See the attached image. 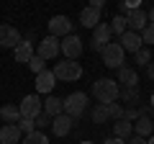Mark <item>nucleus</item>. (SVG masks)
<instances>
[{
    "mask_svg": "<svg viewBox=\"0 0 154 144\" xmlns=\"http://www.w3.org/2000/svg\"><path fill=\"white\" fill-rule=\"evenodd\" d=\"M118 83L116 80H110V77H100V80H95V85H93V95H95V100H98L100 105H108V103H116L118 100Z\"/></svg>",
    "mask_w": 154,
    "mask_h": 144,
    "instance_id": "obj_1",
    "label": "nucleus"
},
{
    "mask_svg": "<svg viewBox=\"0 0 154 144\" xmlns=\"http://www.w3.org/2000/svg\"><path fill=\"white\" fill-rule=\"evenodd\" d=\"M51 72H54L57 83H75V80L82 77V67H80V62H72V59L57 62V67Z\"/></svg>",
    "mask_w": 154,
    "mask_h": 144,
    "instance_id": "obj_2",
    "label": "nucleus"
},
{
    "mask_svg": "<svg viewBox=\"0 0 154 144\" xmlns=\"http://www.w3.org/2000/svg\"><path fill=\"white\" fill-rule=\"evenodd\" d=\"M88 111V95L85 93H72L64 98V113L75 121V118H80L82 113Z\"/></svg>",
    "mask_w": 154,
    "mask_h": 144,
    "instance_id": "obj_3",
    "label": "nucleus"
},
{
    "mask_svg": "<svg viewBox=\"0 0 154 144\" xmlns=\"http://www.w3.org/2000/svg\"><path fill=\"white\" fill-rule=\"evenodd\" d=\"M100 54H103V64L110 67V70H121L123 62H126V52L116 44V41H110L108 46H103V52H100Z\"/></svg>",
    "mask_w": 154,
    "mask_h": 144,
    "instance_id": "obj_4",
    "label": "nucleus"
},
{
    "mask_svg": "<svg viewBox=\"0 0 154 144\" xmlns=\"http://www.w3.org/2000/svg\"><path fill=\"white\" fill-rule=\"evenodd\" d=\"M59 54H64V59H72V62H75L77 57L82 54V39L75 36V33L64 36V39L59 41Z\"/></svg>",
    "mask_w": 154,
    "mask_h": 144,
    "instance_id": "obj_5",
    "label": "nucleus"
},
{
    "mask_svg": "<svg viewBox=\"0 0 154 144\" xmlns=\"http://www.w3.org/2000/svg\"><path fill=\"white\" fill-rule=\"evenodd\" d=\"M110 26L108 23H98V26L93 28V41H90V49L93 52H103V46L110 44Z\"/></svg>",
    "mask_w": 154,
    "mask_h": 144,
    "instance_id": "obj_6",
    "label": "nucleus"
},
{
    "mask_svg": "<svg viewBox=\"0 0 154 144\" xmlns=\"http://www.w3.org/2000/svg\"><path fill=\"white\" fill-rule=\"evenodd\" d=\"M18 111H21V118H36L41 113V98L38 95H26V98L18 103Z\"/></svg>",
    "mask_w": 154,
    "mask_h": 144,
    "instance_id": "obj_7",
    "label": "nucleus"
},
{
    "mask_svg": "<svg viewBox=\"0 0 154 144\" xmlns=\"http://www.w3.org/2000/svg\"><path fill=\"white\" fill-rule=\"evenodd\" d=\"M69 33H72V21L67 16H54L49 21V36L64 39V36H69Z\"/></svg>",
    "mask_w": 154,
    "mask_h": 144,
    "instance_id": "obj_8",
    "label": "nucleus"
},
{
    "mask_svg": "<svg viewBox=\"0 0 154 144\" xmlns=\"http://www.w3.org/2000/svg\"><path fill=\"white\" fill-rule=\"evenodd\" d=\"M59 54V39H54V36H46V39L38 41L36 46V57H41V59H54V57Z\"/></svg>",
    "mask_w": 154,
    "mask_h": 144,
    "instance_id": "obj_9",
    "label": "nucleus"
},
{
    "mask_svg": "<svg viewBox=\"0 0 154 144\" xmlns=\"http://www.w3.org/2000/svg\"><path fill=\"white\" fill-rule=\"evenodd\" d=\"M146 11H141V8H136V11H131L126 16V31H134V33H139V31H144L146 28Z\"/></svg>",
    "mask_w": 154,
    "mask_h": 144,
    "instance_id": "obj_10",
    "label": "nucleus"
},
{
    "mask_svg": "<svg viewBox=\"0 0 154 144\" xmlns=\"http://www.w3.org/2000/svg\"><path fill=\"white\" fill-rule=\"evenodd\" d=\"M118 46H121L123 52H131V54H136L139 49H141V36L139 33H134V31H123L121 36H118Z\"/></svg>",
    "mask_w": 154,
    "mask_h": 144,
    "instance_id": "obj_11",
    "label": "nucleus"
},
{
    "mask_svg": "<svg viewBox=\"0 0 154 144\" xmlns=\"http://www.w3.org/2000/svg\"><path fill=\"white\" fill-rule=\"evenodd\" d=\"M41 113H46L49 118H57L59 113H64V100L57 95H46V100H41Z\"/></svg>",
    "mask_w": 154,
    "mask_h": 144,
    "instance_id": "obj_12",
    "label": "nucleus"
},
{
    "mask_svg": "<svg viewBox=\"0 0 154 144\" xmlns=\"http://www.w3.org/2000/svg\"><path fill=\"white\" fill-rule=\"evenodd\" d=\"M54 85H57V77H54V72H51V70H44V72H38V75H36V93L46 95V93L54 90Z\"/></svg>",
    "mask_w": 154,
    "mask_h": 144,
    "instance_id": "obj_13",
    "label": "nucleus"
},
{
    "mask_svg": "<svg viewBox=\"0 0 154 144\" xmlns=\"http://www.w3.org/2000/svg\"><path fill=\"white\" fill-rule=\"evenodd\" d=\"M18 44H21V33H18L13 26H0V46L16 49Z\"/></svg>",
    "mask_w": 154,
    "mask_h": 144,
    "instance_id": "obj_14",
    "label": "nucleus"
},
{
    "mask_svg": "<svg viewBox=\"0 0 154 144\" xmlns=\"http://www.w3.org/2000/svg\"><path fill=\"white\" fill-rule=\"evenodd\" d=\"M72 118L67 116V113H59L57 118H51V131H54V136H67V134L72 131Z\"/></svg>",
    "mask_w": 154,
    "mask_h": 144,
    "instance_id": "obj_15",
    "label": "nucleus"
},
{
    "mask_svg": "<svg viewBox=\"0 0 154 144\" xmlns=\"http://www.w3.org/2000/svg\"><path fill=\"white\" fill-rule=\"evenodd\" d=\"M21 136L23 134L18 131L16 124H3V129H0V144H18Z\"/></svg>",
    "mask_w": 154,
    "mask_h": 144,
    "instance_id": "obj_16",
    "label": "nucleus"
},
{
    "mask_svg": "<svg viewBox=\"0 0 154 144\" xmlns=\"http://www.w3.org/2000/svg\"><path fill=\"white\" fill-rule=\"evenodd\" d=\"M116 83H123V88H136L139 85V72L134 70V67L123 64L121 70H118V80H116Z\"/></svg>",
    "mask_w": 154,
    "mask_h": 144,
    "instance_id": "obj_17",
    "label": "nucleus"
},
{
    "mask_svg": "<svg viewBox=\"0 0 154 144\" xmlns=\"http://www.w3.org/2000/svg\"><path fill=\"white\" fill-rule=\"evenodd\" d=\"M118 98H121L123 103H128L126 108H136L139 100H141V93H139V88H121L118 90Z\"/></svg>",
    "mask_w": 154,
    "mask_h": 144,
    "instance_id": "obj_18",
    "label": "nucleus"
},
{
    "mask_svg": "<svg viewBox=\"0 0 154 144\" xmlns=\"http://www.w3.org/2000/svg\"><path fill=\"white\" fill-rule=\"evenodd\" d=\"M100 23V11H95V8H85L82 13H80V26H85V28H95Z\"/></svg>",
    "mask_w": 154,
    "mask_h": 144,
    "instance_id": "obj_19",
    "label": "nucleus"
},
{
    "mask_svg": "<svg viewBox=\"0 0 154 144\" xmlns=\"http://www.w3.org/2000/svg\"><path fill=\"white\" fill-rule=\"evenodd\" d=\"M13 57H16V62H23V64H28V59L33 57V46H31V41L21 39V44L13 49Z\"/></svg>",
    "mask_w": 154,
    "mask_h": 144,
    "instance_id": "obj_20",
    "label": "nucleus"
},
{
    "mask_svg": "<svg viewBox=\"0 0 154 144\" xmlns=\"http://www.w3.org/2000/svg\"><path fill=\"white\" fill-rule=\"evenodd\" d=\"M113 136H116V139H123V142H126L128 136H134V124H131V121H126V118L116 121V124H113Z\"/></svg>",
    "mask_w": 154,
    "mask_h": 144,
    "instance_id": "obj_21",
    "label": "nucleus"
},
{
    "mask_svg": "<svg viewBox=\"0 0 154 144\" xmlns=\"http://www.w3.org/2000/svg\"><path fill=\"white\" fill-rule=\"evenodd\" d=\"M152 131H154V126H152V118H149V116L136 118V124H134V134H136V136L149 139V136H152Z\"/></svg>",
    "mask_w": 154,
    "mask_h": 144,
    "instance_id": "obj_22",
    "label": "nucleus"
},
{
    "mask_svg": "<svg viewBox=\"0 0 154 144\" xmlns=\"http://www.w3.org/2000/svg\"><path fill=\"white\" fill-rule=\"evenodd\" d=\"M0 118H3L5 124H18V121H21L18 105H0Z\"/></svg>",
    "mask_w": 154,
    "mask_h": 144,
    "instance_id": "obj_23",
    "label": "nucleus"
},
{
    "mask_svg": "<svg viewBox=\"0 0 154 144\" xmlns=\"http://www.w3.org/2000/svg\"><path fill=\"white\" fill-rule=\"evenodd\" d=\"M108 26H110V33H113V36H121V33L126 31V16H116Z\"/></svg>",
    "mask_w": 154,
    "mask_h": 144,
    "instance_id": "obj_24",
    "label": "nucleus"
},
{
    "mask_svg": "<svg viewBox=\"0 0 154 144\" xmlns=\"http://www.w3.org/2000/svg\"><path fill=\"white\" fill-rule=\"evenodd\" d=\"M90 118H93V124H105L108 121V111H105V105H95L93 111H90Z\"/></svg>",
    "mask_w": 154,
    "mask_h": 144,
    "instance_id": "obj_25",
    "label": "nucleus"
},
{
    "mask_svg": "<svg viewBox=\"0 0 154 144\" xmlns=\"http://www.w3.org/2000/svg\"><path fill=\"white\" fill-rule=\"evenodd\" d=\"M105 111H108V118L121 121V118H123V111H126V105H121V103H108V105H105Z\"/></svg>",
    "mask_w": 154,
    "mask_h": 144,
    "instance_id": "obj_26",
    "label": "nucleus"
},
{
    "mask_svg": "<svg viewBox=\"0 0 154 144\" xmlns=\"http://www.w3.org/2000/svg\"><path fill=\"white\" fill-rule=\"evenodd\" d=\"M134 57H136V64H141V67H146L149 62H152V52H149V46H141Z\"/></svg>",
    "mask_w": 154,
    "mask_h": 144,
    "instance_id": "obj_27",
    "label": "nucleus"
},
{
    "mask_svg": "<svg viewBox=\"0 0 154 144\" xmlns=\"http://www.w3.org/2000/svg\"><path fill=\"white\" fill-rule=\"evenodd\" d=\"M23 144H49V136H46L44 131H33V134H28L26 136V142Z\"/></svg>",
    "mask_w": 154,
    "mask_h": 144,
    "instance_id": "obj_28",
    "label": "nucleus"
},
{
    "mask_svg": "<svg viewBox=\"0 0 154 144\" xmlns=\"http://www.w3.org/2000/svg\"><path fill=\"white\" fill-rule=\"evenodd\" d=\"M141 44H149V46H154V23H146V28H144L141 33Z\"/></svg>",
    "mask_w": 154,
    "mask_h": 144,
    "instance_id": "obj_29",
    "label": "nucleus"
},
{
    "mask_svg": "<svg viewBox=\"0 0 154 144\" xmlns=\"http://www.w3.org/2000/svg\"><path fill=\"white\" fill-rule=\"evenodd\" d=\"M28 67H31V70L38 75V72H44V70H46V62L41 59V57H36V54H33L31 59H28Z\"/></svg>",
    "mask_w": 154,
    "mask_h": 144,
    "instance_id": "obj_30",
    "label": "nucleus"
},
{
    "mask_svg": "<svg viewBox=\"0 0 154 144\" xmlns=\"http://www.w3.org/2000/svg\"><path fill=\"white\" fill-rule=\"evenodd\" d=\"M16 126H18V131H21V134H26V136L36 131V129H33V121H31V118H21V121H18Z\"/></svg>",
    "mask_w": 154,
    "mask_h": 144,
    "instance_id": "obj_31",
    "label": "nucleus"
},
{
    "mask_svg": "<svg viewBox=\"0 0 154 144\" xmlns=\"http://www.w3.org/2000/svg\"><path fill=\"white\" fill-rule=\"evenodd\" d=\"M44 126H51V118L46 116V113H38V116L33 118V129H36V131H41Z\"/></svg>",
    "mask_w": 154,
    "mask_h": 144,
    "instance_id": "obj_32",
    "label": "nucleus"
},
{
    "mask_svg": "<svg viewBox=\"0 0 154 144\" xmlns=\"http://www.w3.org/2000/svg\"><path fill=\"white\" fill-rule=\"evenodd\" d=\"M123 118H126V121H136V118H141V116H139V105H136V108H126V111H123Z\"/></svg>",
    "mask_w": 154,
    "mask_h": 144,
    "instance_id": "obj_33",
    "label": "nucleus"
},
{
    "mask_svg": "<svg viewBox=\"0 0 154 144\" xmlns=\"http://www.w3.org/2000/svg\"><path fill=\"white\" fill-rule=\"evenodd\" d=\"M139 116H149V118H152V116H154L152 103H141V105H139Z\"/></svg>",
    "mask_w": 154,
    "mask_h": 144,
    "instance_id": "obj_34",
    "label": "nucleus"
},
{
    "mask_svg": "<svg viewBox=\"0 0 154 144\" xmlns=\"http://www.w3.org/2000/svg\"><path fill=\"white\" fill-rule=\"evenodd\" d=\"M126 144H146V139H141V136H136V134H134V136L126 139Z\"/></svg>",
    "mask_w": 154,
    "mask_h": 144,
    "instance_id": "obj_35",
    "label": "nucleus"
},
{
    "mask_svg": "<svg viewBox=\"0 0 154 144\" xmlns=\"http://www.w3.org/2000/svg\"><path fill=\"white\" fill-rule=\"evenodd\" d=\"M146 75H149V80L154 83V62H149V64H146Z\"/></svg>",
    "mask_w": 154,
    "mask_h": 144,
    "instance_id": "obj_36",
    "label": "nucleus"
},
{
    "mask_svg": "<svg viewBox=\"0 0 154 144\" xmlns=\"http://www.w3.org/2000/svg\"><path fill=\"white\" fill-rule=\"evenodd\" d=\"M103 144H126V142H123V139H116V136H110V139H105Z\"/></svg>",
    "mask_w": 154,
    "mask_h": 144,
    "instance_id": "obj_37",
    "label": "nucleus"
},
{
    "mask_svg": "<svg viewBox=\"0 0 154 144\" xmlns=\"http://www.w3.org/2000/svg\"><path fill=\"white\" fill-rule=\"evenodd\" d=\"M146 21H149V23H154V8H152L149 13H146Z\"/></svg>",
    "mask_w": 154,
    "mask_h": 144,
    "instance_id": "obj_38",
    "label": "nucleus"
},
{
    "mask_svg": "<svg viewBox=\"0 0 154 144\" xmlns=\"http://www.w3.org/2000/svg\"><path fill=\"white\" fill-rule=\"evenodd\" d=\"M146 144H154V134H152V136H149V139H146Z\"/></svg>",
    "mask_w": 154,
    "mask_h": 144,
    "instance_id": "obj_39",
    "label": "nucleus"
},
{
    "mask_svg": "<svg viewBox=\"0 0 154 144\" xmlns=\"http://www.w3.org/2000/svg\"><path fill=\"white\" fill-rule=\"evenodd\" d=\"M152 108H154V93H152Z\"/></svg>",
    "mask_w": 154,
    "mask_h": 144,
    "instance_id": "obj_40",
    "label": "nucleus"
},
{
    "mask_svg": "<svg viewBox=\"0 0 154 144\" xmlns=\"http://www.w3.org/2000/svg\"><path fill=\"white\" fill-rule=\"evenodd\" d=\"M80 144H90V142H80Z\"/></svg>",
    "mask_w": 154,
    "mask_h": 144,
    "instance_id": "obj_41",
    "label": "nucleus"
},
{
    "mask_svg": "<svg viewBox=\"0 0 154 144\" xmlns=\"http://www.w3.org/2000/svg\"><path fill=\"white\" fill-rule=\"evenodd\" d=\"M152 126H154V118H152Z\"/></svg>",
    "mask_w": 154,
    "mask_h": 144,
    "instance_id": "obj_42",
    "label": "nucleus"
}]
</instances>
